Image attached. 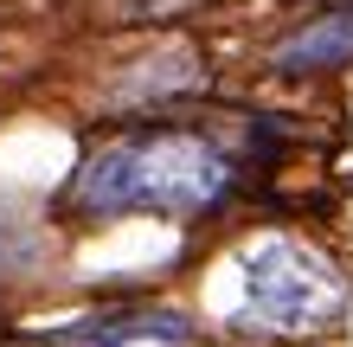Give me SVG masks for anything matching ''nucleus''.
<instances>
[{
  "label": "nucleus",
  "mask_w": 353,
  "mask_h": 347,
  "mask_svg": "<svg viewBox=\"0 0 353 347\" xmlns=\"http://www.w3.org/2000/svg\"><path fill=\"white\" fill-rule=\"evenodd\" d=\"M347 302L341 270L308 244L270 238L244 257V321L270 335H302V328H327Z\"/></svg>",
  "instance_id": "nucleus-2"
},
{
  "label": "nucleus",
  "mask_w": 353,
  "mask_h": 347,
  "mask_svg": "<svg viewBox=\"0 0 353 347\" xmlns=\"http://www.w3.org/2000/svg\"><path fill=\"white\" fill-rule=\"evenodd\" d=\"M270 65L283 77H302V71H334V65H353V7H334L321 19H308L302 32H289Z\"/></svg>",
  "instance_id": "nucleus-4"
},
{
  "label": "nucleus",
  "mask_w": 353,
  "mask_h": 347,
  "mask_svg": "<svg viewBox=\"0 0 353 347\" xmlns=\"http://www.w3.org/2000/svg\"><path fill=\"white\" fill-rule=\"evenodd\" d=\"M193 321L174 309H135V315H90L77 328H58L32 347H186Z\"/></svg>",
  "instance_id": "nucleus-3"
},
{
  "label": "nucleus",
  "mask_w": 353,
  "mask_h": 347,
  "mask_svg": "<svg viewBox=\"0 0 353 347\" xmlns=\"http://www.w3.org/2000/svg\"><path fill=\"white\" fill-rule=\"evenodd\" d=\"M238 187V168L225 161L205 135L186 129H141L97 148L71 180V206L84 219H116V212H168V219H199Z\"/></svg>",
  "instance_id": "nucleus-1"
}]
</instances>
